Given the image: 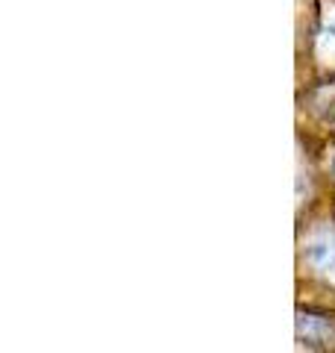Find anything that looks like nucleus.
Instances as JSON below:
<instances>
[{
    "instance_id": "f257e3e1",
    "label": "nucleus",
    "mask_w": 335,
    "mask_h": 353,
    "mask_svg": "<svg viewBox=\"0 0 335 353\" xmlns=\"http://www.w3.org/2000/svg\"><path fill=\"white\" fill-rule=\"evenodd\" d=\"M297 339L306 347H329L335 341V324L327 315L300 312L297 315Z\"/></svg>"
},
{
    "instance_id": "f03ea898",
    "label": "nucleus",
    "mask_w": 335,
    "mask_h": 353,
    "mask_svg": "<svg viewBox=\"0 0 335 353\" xmlns=\"http://www.w3.org/2000/svg\"><path fill=\"white\" fill-rule=\"evenodd\" d=\"M306 259L315 271L335 277V230H321L318 236H312L306 245Z\"/></svg>"
},
{
    "instance_id": "7ed1b4c3",
    "label": "nucleus",
    "mask_w": 335,
    "mask_h": 353,
    "mask_svg": "<svg viewBox=\"0 0 335 353\" xmlns=\"http://www.w3.org/2000/svg\"><path fill=\"white\" fill-rule=\"evenodd\" d=\"M321 41H329V59H335V3H329V9L323 12V32Z\"/></svg>"
}]
</instances>
